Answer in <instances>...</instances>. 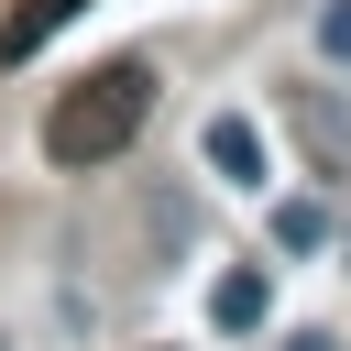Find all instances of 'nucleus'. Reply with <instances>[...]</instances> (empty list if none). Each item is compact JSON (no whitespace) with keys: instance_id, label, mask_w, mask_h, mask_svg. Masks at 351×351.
<instances>
[{"instance_id":"20e7f679","label":"nucleus","mask_w":351,"mask_h":351,"mask_svg":"<svg viewBox=\"0 0 351 351\" xmlns=\"http://www.w3.org/2000/svg\"><path fill=\"white\" fill-rule=\"evenodd\" d=\"M208 165H219L230 186H263V132H252L241 110H219V121H208Z\"/></svg>"},{"instance_id":"f257e3e1","label":"nucleus","mask_w":351,"mask_h":351,"mask_svg":"<svg viewBox=\"0 0 351 351\" xmlns=\"http://www.w3.org/2000/svg\"><path fill=\"white\" fill-rule=\"evenodd\" d=\"M154 121V66H99V77H77L55 110H44V154L66 165V176H88V165H110V154H132V132Z\"/></svg>"},{"instance_id":"39448f33","label":"nucleus","mask_w":351,"mask_h":351,"mask_svg":"<svg viewBox=\"0 0 351 351\" xmlns=\"http://www.w3.org/2000/svg\"><path fill=\"white\" fill-rule=\"evenodd\" d=\"M318 230H329V219H318L307 197H285V208H274V241H285V252H318Z\"/></svg>"},{"instance_id":"0eeeda50","label":"nucleus","mask_w":351,"mask_h":351,"mask_svg":"<svg viewBox=\"0 0 351 351\" xmlns=\"http://www.w3.org/2000/svg\"><path fill=\"white\" fill-rule=\"evenodd\" d=\"M285 351H340V340H329V329H296V340H285Z\"/></svg>"},{"instance_id":"f03ea898","label":"nucleus","mask_w":351,"mask_h":351,"mask_svg":"<svg viewBox=\"0 0 351 351\" xmlns=\"http://www.w3.org/2000/svg\"><path fill=\"white\" fill-rule=\"evenodd\" d=\"M263 307H274V274H263V263H230V274L208 285V329H230V340L263 329Z\"/></svg>"},{"instance_id":"423d86ee","label":"nucleus","mask_w":351,"mask_h":351,"mask_svg":"<svg viewBox=\"0 0 351 351\" xmlns=\"http://www.w3.org/2000/svg\"><path fill=\"white\" fill-rule=\"evenodd\" d=\"M318 55H329V66H351V0H329V11H318Z\"/></svg>"},{"instance_id":"7ed1b4c3","label":"nucleus","mask_w":351,"mask_h":351,"mask_svg":"<svg viewBox=\"0 0 351 351\" xmlns=\"http://www.w3.org/2000/svg\"><path fill=\"white\" fill-rule=\"evenodd\" d=\"M77 11H88V0H22V11L0 22V66H22V55H44V44H55V33L77 22Z\"/></svg>"}]
</instances>
